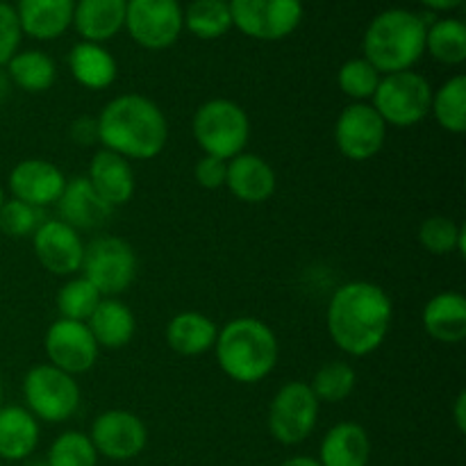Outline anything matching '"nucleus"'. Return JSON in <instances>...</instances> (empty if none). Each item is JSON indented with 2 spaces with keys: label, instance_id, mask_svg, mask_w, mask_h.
I'll list each match as a JSON object with an SVG mask.
<instances>
[{
  "label": "nucleus",
  "instance_id": "1",
  "mask_svg": "<svg viewBox=\"0 0 466 466\" xmlns=\"http://www.w3.org/2000/svg\"><path fill=\"white\" fill-rule=\"evenodd\" d=\"M391 321L394 305L390 294L376 282H344L328 303V335L349 358H367L376 353L390 335Z\"/></svg>",
  "mask_w": 466,
  "mask_h": 466
},
{
  "label": "nucleus",
  "instance_id": "2",
  "mask_svg": "<svg viewBox=\"0 0 466 466\" xmlns=\"http://www.w3.org/2000/svg\"><path fill=\"white\" fill-rule=\"evenodd\" d=\"M98 144L127 162H146L167 148L168 121L148 96L121 94L98 114Z\"/></svg>",
  "mask_w": 466,
  "mask_h": 466
},
{
  "label": "nucleus",
  "instance_id": "3",
  "mask_svg": "<svg viewBox=\"0 0 466 466\" xmlns=\"http://www.w3.org/2000/svg\"><path fill=\"white\" fill-rule=\"evenodd\" d=\"M212 350L221 371L239 385L262 382L271 376L280 358L276 332L255 317H237L223 323Z\"/></svg>",
  "mask_w": 466,
  "mask_h": 466
},
{
  "label": "nucleus",
  "instance_id": "4",
  "mask_svg": "<svg viewBox=\"0 0 466 466\" xmlns=\"http://www.w3.org/2000/svg\"><path fill=\"white\" fill-rule=\"evenodd\" d=\"M428 18L410 9H385L369 23L364 32V59L380 76L412 71L426 53Z\"/></svg>",
  "mask_w": 466,
  "mask_h": 466
},
{
  "label": "nucleus",
  "instance_id": "5",
  "mask_svg": "<svg viewBox=\"0 0 466 466\" xmlns=\"http://www.w3.org/2000/svg\"><path fill=\"white\" fill-rule=\"evenodd\" d=\"M191 130L205 155L228 162L244 153L250 139V118L235 100L212 98L196 109Z\"/></svg>",
  "mask_w": 466,
  "mask_h": 466
},
{
  "label": "nucleus",
  "instance_id": "6",
  "mask_svg": "<svg viewBox=\"0 0 466 466\" xmlns=\"http://www.w3.org/2000/svg\"><path fill=\"white\" fill-rule=\"evenodd\" d=\"M23 408L36 421L64 423L80 408L82 390L76 376H68L53 364H36L23 378Z\"/></svg>",
  "mask_w": 466,
  "mask_h": 466
},
{
  "label": "nucleus",
  "instance_id": "7",
  "mask_svg": "<svg viewBox=\"0 0 466 466\" xmlns=\"http://www.w3.org/2000/svg\"><path fill=\"white\" fill-rule=\"evenodd\" d=\"M432 86L421 73L399 71L382 76L371 105L387 127L419 126L431 114Z\"/></svg>",
  "mask_w": 466,
  "mask_h": 466
},
{
  "label": "nucleus",
  "instance_id": "8",
  "mask_svg": "<svg viewBox=\"0 0 466 466\" xmlns=\"http://www.w3.org/2000/svg\"><path fill=\"white\" fill-rule=\"evenodd\" d=\"M80 276H85L103 299H116L130 289L137 278L135 248L121 237H96L85 244Z\"/></svg>",
  "mask_w": 466,
  "mask_h": 466
},
{
  "label": "nucleus",
  "instance_id": "9",
  "mask_svg": "<svg viewBox=\"0 0 466 466\" xmlns=\"http://www.w3.org/2000/svg\"><path fill=\"white\" fill-rule=\"evenodd\" d=\"M321 403L308 382H285L268 405L267 426L273 440L282 446H299L314 432Z\"/></svg>",
  "mask_w": 466,
  "mask_h": 466
},
{
  "label": "nucleus",
  "instance_id": "10",
  "mask_svg": "<svg viewBox=\"0 0 466 466\" xmlns=\"http://www.w3.org/2000/svg\"><path fill=\"white\" fill-rule=\"evenodd\" d=\"M232 27L258 41H280L303 21V0H228Z\"/></svg>",
  "mask_w": 466,
  "mask_h": 466
},
{
  "label": "nucleus",
  "instance_id": "11",
  "mask_svg": "<svg viewBox=\"0 0 466 466\" xmlns=\"http://www.w3.org/2000/svg\"><path fill=\"white\" fill-rule=\"evenodd\" d=\"M126 30L146 50L171 48L185 30L177 0H127Z\"/></svg>",
  "mask_w": 466,
  "mask_h": 466
},
{
  "label": "nucleus",
  "instance_id": "12",
  "mask_svg": "<svg viewBox=\"0 0 466 466\" xmlns=\"http://www.w3.org/2000/svg\"><path fill=\"white\" fill-rule=\"evenodd\" d=\"M89 440L98 458L130 462L144 453L148 444V428L130 410H107L94 419Z\"/></svg>",
  "mask_w": 466,
  "mask_h": 466
},
{
  "label": "nucleus",
  "instance_id": "13",
  "mask_svg": "<svg viewBox=\"0 0 466 466\" xmlns=\"http://www.w3.org/2000/svg\"><path fill=\"white\" fill-rule=\"evenodd\" d=\"M387 139V123L371 103H350L335 123L337 150L350 162L376 157Z\"/></svg>",
  "mask_w": 466,
  "mask_h": 466
},
{
  "label": "nucleus",
  "instance_id": "14",
  "mask_svg": "<svg viewBox=\"0 0 466 466\" xmlns=\"http://www.w3.org/2000/svg\"><path fill=\"white\" fill-rule=\"evenodd\" d=\"M44 349L48 355V364L62 369L68 376L91 371L100 353L89 326L80 321H68V319H57L46 330Z\"/></svg>",
  "mask_w": 466,
  "mask_h": 466
},
{
  "label": "nucleus",
  "instance_id": "15",
  "mask_svg": "<svg viewBox=\"0 0 466 466\" xmlns=\"http://www.w3.org/2000/svg\"><path fill=\"white\" fill-rule=\"evenodd\" d=\"M32 248L36 259L53 276H77L85 258V241L76 228L59 218H46L39 230L32 235Z\"/></svg>",
  "mask_w": 466,
  "mask_h": 466
},
{
  "label": "nucleus",
  "instance_id": "16",
  "mask_svg": "<svg viewBox=\"0 0 466 466\" xmlns=\"http://www.w3.org/2000/svg\"><path fill=\"white\" fill-rule=\"evenodd\" d=\"M66 176L62 168L55 167L46 159H23L9 171L7 187L12 191V198L23 200L27 205L46 209L48 205L57 203L62 196Z\"/></svg>",
  "mask_w": 466,
  "mask_h": 466
},
{
  "label": "nucleus",
  "instance_id": "17",
  "mask_svg": "<svg viewBox=\"0 0 466 466\" xmlns=\"http://www.w3.org/2000/svg\"><path fill=\"white\" fill-rule=\"evenodd\" d=\"M226 187L237 200L248 205L267 203L276 194L278 177L271 164L255 153H239L228 159Z\"/></svg>",
  "mask_w": 466,
  "mask_h": 466
},
{
  "label": "nucleus",
  "instance_id": "18",
  "mask_svg": "<svg viewBox=\"0 0 466 466\" xmlns=\"http://www.w3.org/2000/svg\"><path fill=\"white\" fill-rule=\"evenodd\" d=\"M55 208H57L59 221L76 228L77 232L96 230V228L103 226L114 212V209L96 194L94 187L86 180V176L68 177L66 185H64L62 196H59L57 203H55Z\"/></svg>",
  "mask_w": 466,
  "mask_h": 466
},
{
  "label": "nucleus",
  "instance_id": "19",
  "mask_svg": "<svg viewBox=\"0 0 466 466\" xmlns=\"http://www.w3.org/2000/svg\"><path fill=\"white\" fill-rule=\"evenodd\" d=\"M86 180L94 187L96 194L105 200L112 209L121 208V205L130 203L135 196L137 180H135V168L121 155L112 153L107 148H100L98 153L91 157L89 173Z\"/></svg>",
  "mask_w": 466,
  "mask_h": 466
},
{
  "label": "nucleus",
  "instance_id": "20",
  "mask_svg": "<svg viewBox=\"0 0 466 466\" xmlns=\"http://www.w3.org/2000/svg\"><path fill=\"white\" fill-rule=\"evenodd\" d=\"M76 0H18L16 16L23 35L36 41L59 39L73 23Z\"/></svg>",
  "mask_w": 466,
  "mask_h": 466
},
{
  "label": "nucleus",
  "instance_id": "21",
  "mask_svg": "<svg viewBox=\"0 0 466 466\" xmlns=\"http://www.w3.org/2000/svg\"><path fill=\"white\" fill-rule=\"evenodd\" d=\"M421 326L440 344H460L466 337V299L460 291L432 296L421 312Z\"/></svg>",
  "mask_w": 466,
  "mask_h": 466
},
{
  "label": "nucleus",
  "instance_id": "22",
  "mask_svg": "<svg viewBox=\"0 0 466 466\" xmlns=\"http://www.w3.org/2000/svg\"><path fill=\"white\" fill-rule=\"evenodd\" d=\"M41 440L39 421L23 405H0V460L23 462Z\"/></svg>",
  "mask_w": 466,
  "mask_h": 466
},
{
  "label": "nucleus",
  "instance_id": "23",
  "mask_svg": "<svg viewBox=\"0 0 466 466\" xmlns=\"http://www.w3.org/2000/svg\"><path fill=\"white\" fill-rule=\"evenodd\" d=\"M127 0H77L73 23L82 41L103 44L126 27Z\"/></svg>",
  "mask_w": 466,
  "mask_h": 466
},
{
  "label": "nucleus",
  "instance_id": "24",
  "mask_svg": "<svg viewBox=\"0 0 466 466\" xmlns=\"http://www.w3.org/2000/svg\"><path fill=\"white\" fill-rule=\"evenodd\" d=\"M321 466H367L371 460L369 432L355 421H341L323 435L319 446Z\"/></svg>",
  "mask_w": 466,
  "mask_h": 466
},
{
  "label": "nucleus",
  "instance_id": "25",
  "mask_svg": "<svg viewBox=\"0 0 466 466\" xmlns=\"http://www.w3.org/2000/svg\"><path fill=\"white\" fill-rule=\"evenodd\" d=\"M68 71L73 80L89 91L107 89L118 76V66L114 55L103 44L80 41L68 53Z\"/></svg>",
  "mask_w": 466,
  "mask_h": 466
},
{
  "label": "nucleus",
  "instance_id": "26",
  "mask_svg": "<svg viewBox=\"0 0 466 466\" xmlns=\"http://www.w3.org/2000/svg\"><path fill=\"white\" fill-rule=\"evenodd\" d=\"M98 349L118 350L132 341L137 332L135 312L118 299H103L86 321Z\"/></svg>",
  "mask_w": 466,
  "mask_h": 466
},
{
  "label": "nucleus",
  "instance_id": "27",
  "mask_svg": "<svg viewBox=\"0 0 466 466\" xmlns=\"http://www.w3.org/2000/svg\"><path fill=\"white\" fill-rule=\"evenodd\" d=\"M218 326L200 312H180L167 323V344L182 358H198L214 349Z\"/></svg>",
  "mask_w": 466,
  "mask_h": 466
},
{
  "label": "nucleus",
  "instance_id": "28",
  "mask_svg": "<svg viewBox=\"0 0 466 466\" xmlns=\"http://www.w3.org/2000/svg\"><path fill=\"white\" fill-rule=\"evenodd\" d=\"M5 68L9 82L27 94H44L57 80V64L44 50H18Z\"/></svg>",
  "mask_w": 466,
  "mask_h": 466
},
{
  "label": "nucleus",
  "instance_id": "29",
  "mask_svg": "<svg viewBox=\"0 0 466 466\" xmlns=\"http://www.w3.org/2000/svg\"><path fill=\"white\" fill-rule=\"evenodd\" d=\"M431 112L441 130L451 135L466 132V77L462 73L449 77L440 89H432Z\"/></svg>",
  "mask_w": 466,
  "mask_h": 466
},
{
  "label": "nucleus",
  "instance_id": "30",
  "mask_svg": "<svg viewBox=\"0 0 466 466\" xmlns=\"http://www.w3.org/2000/svg\"><path fill=\"white\" fill-rule=\"evenodd\" d=\"M426 53L446 66H460L466 59V25L460 18L428 23Z\"/></svg>",
  "mask_w": 466,
  "mask_h": 466
},
{
  "label": "nucleus",
  "instance_id": "31",
  "mask_svg": "<svg viewBox=\"0 0 466 466\" xmlns=\"http://www.w3.org/2000/svg\"><path fill=\"white\" fill-rule=\"evenodd\" d=\"M185 27L203 41L221 39L232 27V14L228 0H194L182 9Z\"/></svg>",
  "mask_w": 466,
  "mask_h": 466
},
{
  "label": "nucleus",
  "instance_id": "32",
  "mask_svg": "<svg viewBox=\"0 0 466 466\" xmlns=\"http://www.w3.org/2000/svg\"><path fill=\"white\" fill-rule=\"evenodd\" d=\"M358 387V371L349 362H328L314 373L309 390L319 403H341Z\"/></svg>",
  "mask_w": 466,
  "mask_h": 466
},
{
  "label": "nucleus",
  "instance_id": "33",
  "mask_svg": "<svg viewBox=\"0 0 466 466\" xmlns=\"http://www.w3.org/2000/svg\"><path fill=\"white\" fill-rule=\"evenodd\" d=\"M100 300H103L100 291L85 276H71L57 291L59 319L86 323Z\"/></svg>",
  "mask_w": 466,
  "mask_h": 466
},
{
  "label": "nucleus",
  "instance_id": "34",
  "mask_svg": "<svg viewBox=\"0 0 466 466\" xmlns=\"http://www.w3.org/2000/svg\"><path fill=\"white\" fill-rule=\"evenodd\" d=\"M464 237L466 228L462 223L453 221L449 217H428L419 226V244L431 255H449L458 253L464 258Z\"/></svg>",
  "mask_w": 466,
  "mask_h": 466
},
{
  "label": "nucleus",
  "instance_id": "35",
  "mask_svg": "<svg viewBox=\"0 0 466 466\" xmlns=\"http://www.w3.org/2000/svg\"><path fill=\"white\" fill-rule=\"evenodd\" d=\"M48 466H98V453L89 435L80 431H66L53 440L48 449Z\"/></svg>",
  "mask_w": 466,
  "mask_h": 466
},
{
  "label": "nucleus",
  "instance_id": "36",
  "mask_svg": "<svg viewBox=\"0 0 466 466\" xmlns=\"http://www.w3.org/2000/svg\"><path fill=\"white\" fill-rule=\"evenodd\" d=\"M380 77L382 76L373 68V64L364 57L349 59L337 73L339 89L344 91V96L353 98V103H367L369 98H373Z\"/></svg>",
  "mask_w": 466,
  "mask_h": 466
},
{
  "label": "nucleus",
  "instance_id": "37",
  "mask_svg": "<svg viewBox=\"0 0 466 466\" xmlns=\"http://www.w3.org/2000/svg\"><path fill=\"white\" fill-rule=\"evenodd\" d=\"M44 221V209L16 198H7L0 209V232L12 239H27V237L32 239Z\"/></svg>",
  "mask_w": 466,
  "mask_h": 466
},
{
  "label": "nucleus",
  "instance_id": "38",
  "mask_svg": "<svg viewBox=\"0 0 466 466\" xmlns=\"http://www.w3.org/2000/svg\"><path fill=\"white\" fill-rule=\"evenodd\" d=\"M21 25H18L16 9L0 0V68L7 66L9 59L18 53L21 46Z\"/></svg>",
  "mask_w": 466,
  "mask_h": 466
},
{
  "label": "nucleus",
  "instance_id": "39",
  "mask_svg": "<svg viewBox=\"0 0 466 466\" xmlns=\"http://www.w3.org/2000/svg\"><path fill=\"white\" fill-rule=\"evenodd\" d=\"M226 173H228L226 159L212 157V155H203L194 167L196 182H198L203 189H209V191L226 187Z\"/></svg>",
  "mask_w": 466,
  "mask_h": 466
},
{
  "label": "nucleus",
  "instance_id": "40",
  "mask_svg": "<svg viewBox=\"0 0 466 466\" xmlns=\"http://www.w3.org/2000/svg\"><path fill=\"white\" fill-rule=\"evenodd\" d=\"M71 139L77 146L98 144V121L94 116H77L71 123Z\"/></svg>",
  "mask_w": 466,
  "mask_h": 466
},
{
  "label": "nucleus",
  "instance_id": "41",
  "mask_svg": "<svg viewBox=\"0 0 466 466\" xmlns=\"http://www.w3.org/2000/svg\"><path fill=\"white\" fill-rule=\"evenodd\" d=\"M453 419H455V426H458V431L464 432L466 431V391H460L458 399H455Z\"/></svg>",
  "mask_w": 466,
  "mask_h": 466
},
{
  "label": "nucleus",
  "instance_id": "42",
  "mask_svg": "<svg viewBox=\"0 0 466 466\" xmlns=\"http://www.w3.org/2000/svg\"><path fill=\"white\" fill-rule=\"evenodd\" d=\"M421 5H426L432 12H451V9H458L464 0H419Z\"/></svg>",
  "mask_w": 466,
  "mask_h": 466
},
{
  "label": "nucleus",
  "instance_id": "43",
  "mask_svg": "<svg viewBox=\"0 0 466 466\" xmlns=\"http://www.w3.org/2000/svg\"><path fill=\"white\" fill-rule=\"evenodd\" d=\"M278 466H321V462L317 458H309V455H294V458L285 460Z\"/></svg>",
  "mask_w": 466,
  "mask_h": 466
},
{
  "label": "nucleus",
  "instance_id": "44",
  "mask_svg": "<svg viewBox=\"0 0 466 466\" xmlns=\"http://www.w3.org/2000/svg\"><path fill=\"white\" fill-rule=\"evenodd\" d=\"M5 200H7V196H5V189H3V187H0V209H3Z\"/></svg>",
  "mask_w": 466,
  "mask_h": 466
},
{
  "label": "nucleus",
  "instance_id": "45",
  "mask_svg": "<svg viewBox=\"0 0 466 466\" xmlns=\"http://www.w3.org/2000/svg\"><path fill=\"white\" fill-rule=\"evenodd\" d=\"M27 466H48V464H46V460H36V462H30Z\"/></svg>",
  "mask_w": 466,
  "mask_h": 466
},
{
  "label": "nucleus",
  "instance_id": "46",
  "mask_svg": "<svg viewBox=\"0 0 466 466\" xmlns=\"http://www.w3.org/2000/svg\"><path fill=\"white\" fill-rule=\"evenodd\" d=\"M3 394H5V390H3V378H0V405H3Z\"/></svg>",
  "mask_w": 466,
  "mask_h": 466
},
{
  "label": "nucleus",
  "instance_id": "47",
  "mask_svg": "<svg viewBox=\"0 0 466 466\" xmlns=\"http://www.w3.org/2000/svg\"><path fill=\"white\" fill-rule=\"evenodd\" d=\"M0 466H7V464H0Z\"/></svg>",
  "mask_w": 466,
  "mask_h": 466
}]
</instances>
